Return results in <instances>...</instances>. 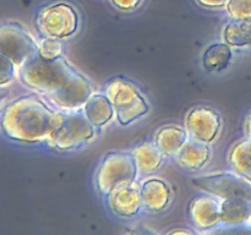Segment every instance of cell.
<instances>
[{
    "mask_svg": "<svg viewBox=\"0 0 251 235\" xmlns=\"http://www.w3.org/2000/svg\"><path fill=\"white\" fill-rule=\"evenodd\" d=\"M64 118L39 95L24 94L10 100L0 112V130L6 139L26 144L46 142Z\"/></svg>",
    "mask_w": 251,
    "mask_h": 235,
    "instance_id": "cell-1",
    "label": "cell"
},
{
    "mask_svg": "<svg viewBox=\"0 0 251 235\" xmlns=\"http://www.w3.org/2000/svg\"><path fill=\"white\" fill-rule=\"evenodd\" d=\"M75 70L63 56L55 60H46L37 54L19 69L22 85L41 94L49 95L65 83Z\"/></svg>",
    "mask_w": 251,
    "mask_h": 235,
    "instance_id": "cell-2",
    "label": "cell"
},
{
    "mask_svg": "<svg viewBox=\"0 0 251 235\" xmlns=\"http://www.w3.org/2000/svg\"><path fill=\"white\" fill-rule=\"evenodd\" d=\"M103 93L113 104L117 120L127 126L150 112V105L140 88L124 77H113L103 88Z\"/></svg>",
    "mask_w": 251,
    "mask_h": 235,
    "instance_id": "cell-3",
    "label": "cell"
},
{
    "mask_svg": "<svg viewBox=\"0 0 251 235\" xmlns=\"http://www.w3.org/2000/svg\"><path fill=\"white\" fill-rule=\"evenodd\" d=\"M34 26L42 37L63 41L77 33L80 16L77 10L69 2H51L37 10Z\"/></svg>",
    "mask_w": 251,
    "mask_h": 235,
    "instance_id": "cell-4",
    "label": "cell"
},
{
    "mask_svg": "<svg viewBox=\"0 0 251 235\" xmlns=\"http://www.w3.org/2000/svg\"><path fill=\"white\" fill-rule=\"evenodd\" d=\"M96 127L88 121L83 110L64 113V118L46 141L59 152H70L90 143L96 136Z\"/></svg>",
    "mask_w": 251,
    "mask_h": 235,
    "instance_id": "cell-5",
    "label": "cell"
},
{
    "mask_svg": "<svg viewBox=\"0 0 251 235\" xmlns=\"http://www.w3.org/2000/svg\"><path fill=\"white\" fill-rule=\"evenodd\" d=\"M135 180L137 169L131 152H108L96 169L95 185L102 196H107L117 186Z\"/></svg>",
    "mask_w": 251,
    "mask_h": 235,
    "instance_id": "cell-6",
    "label": "cell"
},
{
    "mask_svg": "<svg viewBox=\"0 0 251 235\" xmlns=\"http://www.w3.org/2000/svg\"><path fill=\"white\" fill-rule=\"evenodd\" d=\"M0 53L16 65L17 70L28 59L38 54V41L20 22L0 24Z\"/></svg>",
    "mask_w": 251,
    "mask_h": 235,
    "instance_id": "cell-7",
    "label": "cell"
},
{
    "mask_svg": "<svg viewBox=\"0 0 251 235\" xmlns=\"http://www.w3.org/2000/svg\"><path fill=\"white\" fill-rule=\"evenodd\" d=\"M93 93L95 87L92 82L75 69L65 83L47 95V98L54 108L60 112L70 113L82 109Z\"/></svg>",
    "mask_w": 251,
    "mask_h": 235,
    "instance_id": "cell-8",
    "label": "cell"
},
{
    "mask_svg": "<svg viewBox=\"0 0 251 235\" xmlns=\"http://www.w3.org/2000/svg\"><path fill=\"white\" fill-rule=\"evenodd\" d=\"M191 183L203 192L217 198H245L251 201V181L234 173H218L211 175L198 176Z\"/></svg>",
    "mask_w": 251,
    "mask_h": 235,
    "instance_id": "cell-9",
    "label": "cell"
},
{
    "mask_svg": "<svg viewBox=\"0 0 251 235\" xmlns=\"http://www.w3.org/2000/svg\"><path fill=\"white\" fill-rule=\"evenodd\" d=\"M223 120L211 107L196 105L185 115V129L189 137L203 143H213L222 132Z\"/></svg>",
    "mask_w": 251,
    "mask_h": 235,
    "instance_id": "cell-10",
    "label": "cell"
},
{
    "mask_svg": "<svg viewBox=\"0 0 251 235\" xmlns=\"http://www.w3.org/2000/svg\"><path fill=\"white\" fill-rule=\"evenodd\" d=\"M108 208L122 219H132L142 210L141 184L137 180L113 188L107 196Z\"/></svg>",
    "mask_w": 251,
    "mask_h": 235,
    "instance_id": "cell-11",
    "label": "cell"
},
{
    "mask_svg": "<svg viewBox=\"0 0 251 235\" xmlns=\"http://www.w3.org/2000/svg\"><path fill=\"white\" fill-rule=\"evenodd\" d=\"M191 224L200 230H211L221 225V200L210 193H202L191 200L188 207Z\"/></svg>",
    "mask_w": 251,
    "mask_h": 235,
    "instance_id": "cell-12",
    "label": "cell"
},
{
    "mask_svg": "<svg viewBox=\"0 0 251 235\" xmlns=\"http://www.w3.org/2000/svg\"><path fill=\"white\" fill-rule=\"evenodd\" d=\"M174 193L171 185L159 178L146 179L141 183L142 208L150 213L166 211L173 202Z\"/></svg>",
    "mask_w": 251,
    "mask_h": 235,
    "instance_id": "cell-13",
    "label": "cell"
},
{
    "mask_svg": "<svg viewBox=\"0 0 251 235\" xmlns=\"http://www.w3.org/2000/svg\"><path fill=\"white\" fill-rule=\"evenodd\" d=\"M131 154L137 169V178L153 175L161 169L166 158L154 142L151 141H144L136 144Z\"/></svg>",
    "mask_w": 251,
    "mask_h": 235,
    "instance_id": "cell-14",
    "label": "cell"
},
{
    "mask_svg": "<svg viewBox=\"0 0 251 235\" xmlns=\"http://www.w3.org/2000/svg\"><path fill=\"white\" fill-rule=\"evenodd\" d=\"M211 158V149L207 143L189 139L174 159L180 168L189 171L201 170Z\"/></svg>",
    "mask_w": 251,
    "mask_h": 235,
    "instance_id": "cell-15",
    "label": "cell"
},
{
    "mask_svg": "<svg viewBox=\"0 0 251 235\" xmlns=\"http://www.w3.org/2000/svg\"><path fill=\"white\" fill-rule=\"evenodd\" d=\"M189 139L190 137L185 127L166 125L157 130L153 142L166 158H174Z\"/></svg>",
    "mask_w": 251,
    "mask_h": 235,
    "instance_id": "cell-16",
    "label": "cell"
},
{
    "mask_svg": "<svg viewBox=\"0 0 251 235\" xmlns=\"http://www.w3.org/2000/svg\"><path fill=\"white\" fill-rule=\"evenodd\" d=\"M251 201L245 198H228L221 201V225L240 227L249 223Z\"/></svg>",
    "mask_w": 251,
    "mask_h": 235,
    "instance_id": "cell-17",
    "label": "cell"
},
{
    "mask_svg": "<svg viewBox=\"0 0 251 235\" xmlns=\"http://www.w3.org/2000/svg\"><path fill=\"white\" fill-rule=\"evenodd\" d=\"M82 110L96 129H102L115 115L114 107L104 93H93Z\"/></svg>",
    "mask_w": 251,
    "mask_h": 235,
    "instance_id": "cell-18",
    "label": "cell"
},
{
    "mask_svg": "<svg viewBox=\"0 0 251 235\" xmlns=\"http://www.w3.org/2000/svg\"><path fill=\"white\" fill-rule=\"evenodd\" d=\"M233 58L232 47L225 43L211 44L202 55V66L208 72H220L228 68Z\"/></svg>",
    "mask_w": 251,
    "mask_h": 235,
    "instance_id": "cell-19",
    "label": "cell"
},
{
    "mask_svg": "<svg viewBox=\"0 0 251 235\" xmlns=\"http://www.w3.org/2000/svg\"><path fill=\"white\" fill-rule=\"evenodd\" d=\"M230 168L251 181V139H244L232 147L228 156Z\"/></svg>",
    "mask_w": 251,
    "mask_h": 235,
    "instance_id": "cell-20",
    "label": "cell"
},
{
    "mask_svg": "<svg viewBox=\"0 0 251 235\" xmlns=\"http://www.w3.org/2000/svg\"><path fill=\"white\" fill-rule=\"evenodd\" d=\"M223 38L230 47H247L251 44V19L228 22L223 31Z\"/></svg>",
    "mask_w": 251,
    "mask_h": 235,
    "instance_id": "cell-21",
    "label": "cell"
},
{
    "mask_svg": "<svg viewBox=\"0 0 251 235\" xmlns=\"http://www.w3.org/2000/svg\"><path fill=\"white\" fill-rule=\"evenodd\" d=\"M38 55L46 60H55L63 56L61 39L42 37L38 41Z\"/></svg>",
    "mask_w": 251,
    "mask_h": 235,
    "instance_id": "cell-22",
    "label": "cell"
},
{
    "mask_svg": "<svg viewBox=\"0 0 251 235\" xmlns=\"http://www.w3.org/2000/svg\"><path fill=\"white\" fill-rule=\"evenodd\" d=\"M226 10L232 19H251V0H228Z\"/></svg>",
    "mask_w": 251,
    "mask_h": 235,
    "instance_id": "cell-23",
    "label": "cell"
},
{
    "mask_svg": "<svg viewBox=\"0 0 251 235\" xmlns=\"http://www.w3.org/2000/svg\"><path fill=\"white\" fill-rule=\"evenodd\" d=\"M17 68L7 56L0 53V87L4 88L16 77Z\"/></svg>",
    "mask_w": 251,
    "mask_h": 235,
    "instance_id": "cell-24",
    "label": "cell"
},
{
    "mask_svg": "<svg viewBox=\"0 0 251 235\" xmlns=\"http://www.w3.org/2000/svg\"><path fill=\"white\" fill-rule=\"evenodd\" d=\"M110 2L113 4V6L117 7L120 11L130 12L139 9L144 0H110Z\"/></svg>",
    "mask_w": 251,
    "mask_h": 235,
    "instance_id": "cell-25",
    "label": "cell"
},
{
    "mask_svg": "<svg viewBox=\"0 0 251 235\" xmlns=\"http://www.w3.org/2000/svg\"><path fill=\"white\" fill-rule=\"evenodd\" d=\"M201 6L206 7V9H222V7H226L228 0H196Z\"/></svg>",
    "mask_w": 251,
    "mask_h": 235,
    "instance_id": "cell-26",
    "label": "cell"
},
{
    "mask_svg": "<svg viewBox=\"0 0 251 235\" xmlns=\"http://www.w3.org/2000/svg\"><path fill=\"white\" fill-rule=\"evenodd\" d=\"M243 131H244L245 137L251 139V110L249 112V114L245 117L244 124H243Z\"/></svg>",
    "mask_w": 251,
    "mask_h": 235,
    "instance_id": "cell-27",
    "label": "cell"
},
{
    "mask_svg": "<svg viewBox=\"0 0 251 235\" xmlns=\"http://www.w3.org/2000/svg\"><path fill=\"white\" fill-rule=\"evenodd\" d=\"M168 234H194V232L186 228H176L173 230H169Z\"/></svg>",
    "mask_w": 251,
    "mask_h": 235,
    "instance_id": "cell-28",
    "label": "cell"
},
{
    "mask_svg": "<svg viewBox=\"0 0 251 235\" xmlns=\"http://www.w3.org/2000/svg\"><path fill=\"white\" fill-rule=\"evenodd\" d=\"M5 95H6V93H5L4 91L1 90V87H0V104H1L2 100L5 99Z\"/></svg>",
    "mask_w": 251,
    "mask_h": 235,
    "instance_id": "cell-29",
    "label": "cell"
},
{
    "mask_svg": "<svg viewBox=\"0 0 251 235\" xmlns=\"http://www.w3.org/2000/svg\"><path fill=\"white\" fill-rule=\"evenodd\" d=\"M248 224L251 225V218H250V220H249V223H248Z\"/></svg>",
    "mask_w": 251,
    "mask_h": 235,
    "instance_id": "cell-30",
    "label": "cell"
}]
</instances>
